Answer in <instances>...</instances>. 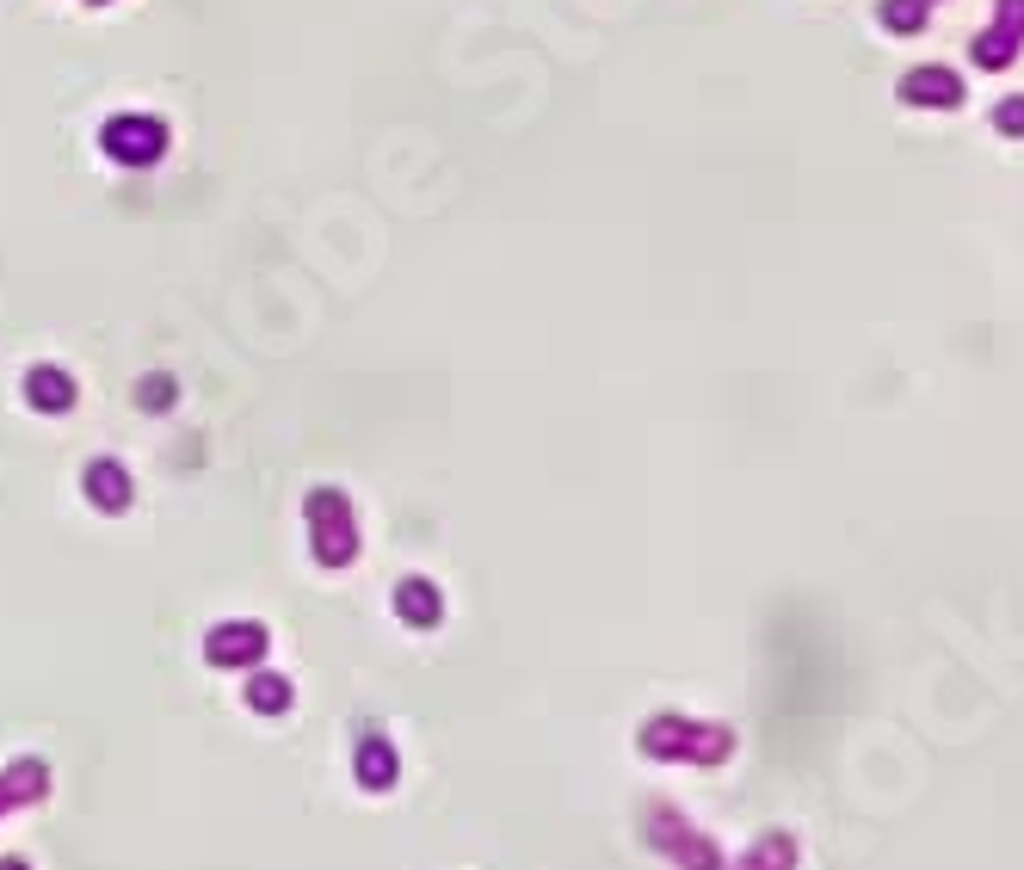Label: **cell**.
Listing matches in <instances>:
<instances>
[{"mask_svg": "<svg viewBox=\"0 0 1024 870\" xmlns=\"http://www.w3.org/2000/svg\"><path fill=\"white\" fill-rule=\"evenodd\" d=\"M253 704H260V710H285V704H290V685L266 673V680H253Z\"/></svg>", "mask_w": 1024, "mask_h": 870, "instance_id": "8", "label": "cell"}, {"mask_svg": "<svg viewBox=\"0 0 1024 870\" xmlns=\"http://www.w3.org/2000/svg\"><path fill=\"white\" fill-rule=\"evenodd\" d=\"M359 778L371 784V791H389V784H396V754H389L383 741H364L359 747Z\"/></svg>", "mask_w": 1024, "mask_h": 870, "instance_id": "3", "label": "cell"}, {"mask_svg": "<svg viewBox=\"0 0 1024 870\" xmlns=\"http://www.w3.org/2000/svg\"><path fill=\"white\" fill-rule=\"evenodd\" d=\"M1012 57H1019V38L1000 32V25H987L982 38H975V62H982V69H1006Z\"/></svg>", "mask_w": 1024, "mask_h": 870, "instance_id": "5", "label": "cell"}, {"mask_svg": "<svg viewBox=\"0 0 1024 870\" xmlns=\"http://www.w3.org/2000/svg\"><path fill=\"white\" fill-rule=\"evenodd\" d=\"M901 99H908V105H957V99H963V80L950 75V69H913V75L901 80Z\"/></svg>", "mask_w": 1024, "mask_h": 870, "instance_id": "2", "label": "cell"}, {"mask_svg": "<svg viewBox=\"0 0 1024 870\" xmlns=\"http://www.w3.org/2000/svg\"><path fill=\"white\" fill-rule=\"evenodd\" d=\"M0 870H25V865H20V858H7V865H0Z\"/></svg>", "mask_w": 1024, "mask_h": 870, "instance_id": "10", "label": "cell"}, {"mask_svg": "<svg viewBox=\"0 0 1024 870\" xmlns=\"http://www.w3.org/2000/svg\"><path fill=\"white\" fill-rule=\"evenodd\" d=\"M260 648H266V630L260 624H228L204 643V655L216 667H241V661H260Z\"/></svg>", "mask_w": 1024, "mask_h": 870, "instance_id": "1", "label": "cell"}, {"mask_svg": "<svg viewBox=\"0 0 1024 870\" xmlns=\"http://www.w3.org/2000/svg\"><path fill=\"white\" fill-rule=\"evenodd\" d=\"M1000 32L1024 38V0H1000Z\"/></svg>", "mask_w": 1024, "mask_h": 870, "instance_id": "9", "label": "cell"}, {"mask_svg": "<svg viewBox=\"0 0 1024 870\" xmlns=\"http://www.w3.org/2000/svg\"><path fill=\"white\" fill-rule=\"evenodd\" d=\"M396 606H401V618H408V624H438V593L426 587V581H401Z\"/></svg>", "mask_w": 1024, "mask_h": 870, "instance_id": "4", "label": "cell"}, {"mask_svg": "<svg viewBox=\"0 0 1024 870\" xmlns=\"http://www.w3.org/2000/svg\"><path fill=\"white\" fill-rule=\"evenodd\" d=\"M883 25H889L895 38H908L926 25V0H883Z\"/></svg>", "mask_w": 1024, "mask_h": 870, "instance_id": "6", "label": "cell"}, {"mask_svg": "<svg viewBox=\"0 0 1024 870\" xmlns=\"http://www.w3.org/2000/svg\"><path fill=\"white\" fill-rule=\"evenodd\" d=\"M994 124H1000V136H1024V94L1000 99V105H994Z\"/></svg>", "mask_w": 1024, "mask_h": 870, "instance_id": "7", "label": "cell"}]
</instances>
